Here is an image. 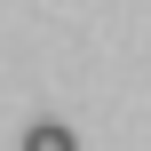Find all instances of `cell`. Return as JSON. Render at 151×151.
<instances>
[{
	"label": "cell",
	"instance_id": "obj_1",
	"mask_svg": "<svg viewBox=\"0 0 151 151\" xmlns=\"http://www.w3.org/2000/svg\"><path fill=\"white\" fill-rule=\"evenodd\" d=\"M24 151H80V143H72V127H56V119H40V127L24 135Z\"/></svg>",
	"mask_w": 151,
	"mask_h": 151
}]
</instances>
